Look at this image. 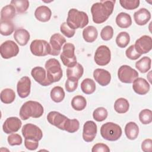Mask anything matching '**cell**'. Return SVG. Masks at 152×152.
I'll use <instances>...</instances> for the list:
<instances>
[{"mask_svg": "<svg viewBox=\"0 0 152 152\" xmlns=\"http://www.w3.org/2000/svg\"><path fill=\"white\" fill-rule=\"evenodd\" d=\"M115 1H100L94 3L91 7L93 21L96 24L106 21L113 12Z\"/></svg>", "mask_w": 152, "mask_h": 152, "instance_id": "obj_1", "label": "cell"}, {"mask_svg": "<svg viewBox=\"0 0 152 152\" xmlns=\"http://www.w3.org/2000/svg\"><path fill=\"white\" fill-rule=\"evenodd\" d=\"M44 112L43 106L36 101L25 102L20 109V116L23 120H27L30 117L38 118L42 116Z\"/></svg>", "mask_w": 152, "mask_h": 152, "instance_id": "obj_2", "label": "cell"}, {"mask_svg": "<svg viewBox=\"0 0 152 152\" xmlns=\"http://www.w3.org/2000/svg\"><path fill=\"white\" fill-rule=\"evenodd\" d=\"M66 23L69 27L74 30L83 28L88 24V17L86 12L72 8L68 12Z\"/></svg>", "mask_w": 152, "mask_h": 152, "instance_id": "obj_3", "label": "cell"}, {"mask_svg": "<svg viewBox=\"0 0 152 152\" xmlns=\"http://www.w3.org/2000/svg\"><path fill=\"white\" fill-rule=\"evenodd\" d=\"M48 80L52 84L59 81L62 77V70L59 62L55 58L48 59L45 65Z\"/></svg>", "mask_w": 152, "mask_h": 152, "instance_id": "obj_4", "label": "cell"}, {"mask_svg": "<svg viewBox=\"0 0 152 152\" xmlns=\"http://www.w3.org/2000/svg\"><path fill=\"white\" fill-rule=\"evenodd\" d=\"M100 134L104 139L110 141H115L121 137L122 129L116 124L106 122L101 126Z\"/></svg>", "mask_w": 152, "mask_h": 152, "instance_id": "obj_5", "label": "cell"}, {"mask_svg": "<svg viewBox=\"0 0 152 152\" xmlns=\"http://www.w3.org/2000/svg\"><path fill=\"white\" fill-rule=\"evenodd\" d=\"M75 46L71 43H66L63 48L60 58L63 64L68 67L72 66L76 64L77 58L75 55Z\"/></svg>", "mask_w": 152, "mask_h": 152, "instance_id": "obj_6", "label": "cell"}, {"mask_svg": "<svg viewBox=\"0 0 152 152\" xmlns=\"http://www.w3.org/2000/svg\"><path fill=\"white\" fill-rule=\"evenodd\" d=\"M30 49L31 53L37 56H44L50 55V44L45 40L36 39L31 42Z\"/></svg>", "mask_w": 152, "mask_h": 152, "instance_id": "obj_7", "label": "cell"}, {"mask_svg": "<svg viewBox=\"0 0 152 152\" xmlns=\"http://www.w3.org/2000/svg\"><path fill=\"white\" fill-rule=\"evenodd\" d=\"M138 72L131 66L124 65L120 66L118 71V77L119 80L124 83H132L137 78H138Z\"/></svg>", "mask_w": 152, "mask_h": 152, "instance_id": "obj_8", "label": "cell"}, {"mask_svg": "<svg viewBox=\"0 0 152 152\" xmlns=\"http://www.w3.org/2000/svg\"><path fill=\"white\" fill-rule=\"evenodd\" d=\"M22 134L25 139L39 141L43 137L42 130L33 124H27L23 126Z\"/></svg>", "mask_w": 152, "mask_h": 152, "instance_id": "obj_9", "label": "cell"}, {"mask_svg": "<svg viewBox=\"0 0 152 152\" xmlns=\"http://www.w3.org/2000/svg\"><path fill=\"white\" fill-rule=\"evenodd\" d=\"M111 59V52L109 48L105 45H101L96 49L94 60L96 64L100 66L107 65Z\"/></svg>", "mask_w": 152, "mask_h": 152, "instance_id": "obj_10", "label": "cell"}, {"mask_svg": "<svg viewBox=\"0 0 152 152\" xmlns=\"http://www.w3.org/2000/svg\"><path fill=\"white\" fill-rule=\"evenodd\" d=\"M19 48L12 40H7L0 46V53L2 58L10 59L18 55Z\"/></svg>", "mask_w": 152, "mask_h": 152, "instance_id": "obj_11", "label": "cell"}, {"mask_svg": "<svg viewBox=\"0 0 152 152\" xmlns=\"http://www.w3.org/2000/svg\"><path fill=\"white\" fill-rule=\"evenodd\" d=\"M136 51L142 55L149 52L152 48L151 37L147 35H144L138 39L134 45Z\"/></svg>", "mask_w": 152, "mask_h": 152, "instance_id": "obj_12", "label": "cell"}, {"mask_svg": "<svg viewBox=\"0 0 152 152\" xmlns=\"http://www.w3.org/2000/svg\"><path fill=\"white\" fill-rule=\"evenodd\" d=\"M66 42L65 38L59 33H55L50 38V55L53 56H58L61 50L62 46Z\"/></svg>", "mask_w": 152, "mask_h": 152, "instance_id": "obj_13", "label": "cell"}, {"mask_svg": "<svg viewBox=\"0 0 152 152\" xmlns=\"http://www.w3.org/2000/svg\"><path fill=\"white\" fill-rule=\"evenodd\" d=\"M68 118L56 111L50 112L47 115V120L49 124L61 130H64V125Z\"/></svg>", "mask_w": 152, "mask_h": 152, "instance_id": "obj_14", "label": "cell"}, {"mask_svg": "<svg viewBox=\"0 0 152 152\" xmlns=\"http://www.w3.org/2000/svg\"><path fill=\"white\" fill-rule=\"evenodd\" d=\"M97 125L92 121H88L83 125V138L86 142H91L97 134Z\"/></svg>", "mask_w": 152, "mask_h": 152, "instance_id": "obj_15", "label": "cell"}, {"mask_svg": "<svg viewBox=\"0 0 152 152\" xmlns=\"http://www.w3.org/2000/svg\"><path fill=\"white\" fill-rule=\"evenodd\" d=\"M22 125L21 120L17 117L8 118L4 122L2 129L3 131L8 134L17 132Z\"/></svg>", "mask_w": 152, "mask_h": 152, "instance_id": "obj_16", "label": "cell"}, {"mask_svg": "<svg viewBox=\"0 0 152 152\" xmlns=\"http://www.w3.org/2000/svg\"><path fill=\"white\" fill-rule=\"evenodd\" d=\"M31 80L27 76L23 77L18 81L17 85V91L18 96L21 98H26L30 93Z\"/></svg>", "mask_w": 152, "mask_h": 152, "instance_id": "obj_17", "label": "cell"}, {"mask_svg": "<svg viewBox=\"0 0 152 152\" xmlns=\"http://www.w3.org/2000/svg\"><path fill=\"white\" fill-rule=\"evenodd\" d=\"M31 75L34 80L43 86H48L52 83L48 80L45 69L41 66H36L31 69Z\"/></svg>", "mask_w": 152, "mask_h": 152, "instance_id": "obj_18", "label": "cell"}, {"mask_svg": "<svg viewBox=\"0 0 152 152\" xmlns=\"http://www.w3.org/2000/svg\"><path fill=\"white\" fill-rule=\"evenodd\" d=\"M93 77L100 86L108 85L111 80V75L109 71L102 68H97L93 72Z\"/></svg>", "mask_w": 152, "mask_h": 152, "instance_id": "obj_19", "label": "cell"}, {"mask_svg": "<svg viewBox=\"0 0 152 152\" xmlns=\"http://www.w3.org/2000/svg\"><path fill=\"white\" fill-rule=\"evenodd\" d=\"M132 83L133 90L138 94L144 95L150 90V86L149 83L143 78L138 77Z\"/></svg>", "mask_w": 152, "mask_h": 152, "instance_id": "obj_20", "label": "cell"}, {"mask_svg": "<svg viewBox=\"0 0 152 152\" xmlns=\"http://www.w3.org/2000/svg\"><path fill=\"white\" fill-rule=\"evenodd\" d=\"M134 18L135 23L139 26L146 24L151 18V14L146 8H140L134 14Z\"/></svg>", "mask_w": 152, "mask_h": 152, "instance_id": "obj_21", "label": "cell"}, {"mask_svg": "<svg viewBox=\"0 0 152 152\" xmlns=\"http://www.w3.org/2000/svg\"><path fill=\"white\" fill-rule=\"evenodd\" d=\"M52 11L50 9L45 5L38 7L34 12V16L36 19L41 22H47L51 17Z\"/></svg>", "mask_w": 152, "mask_h": 152, "instance_id": "obj_22", "label": "cell"}, {"mask_svg": "<svg viewBox=\"0 0 152 152\" xmlns=\"http://www.w3.org/2000/svg\"><path fill=\"white\" fill-rule=\"evenodd\" d=\"M83 73L84 68L79 63H77L72 66L68 67L66 69L67 78L78 80L82 77Z\"/></svg>", "mask_w": 152, "mask_h": 152, "instance_id": "obj_23", "label": "cell"}, {"mask_svg": "<svg viewBox=\"0 0 152 152\" xmlns=\"http://www.w3.org/2000/svg\"><path fill=\"white\" fill-rule=\"evenodd\" d=\"M30 33L24 28H18L14 33V38L20 46H25L30 40Z\"/></svg>", "mask_w": 152, "mask_h": 152, "instance_id": "obj_24", "label": "cell"}, {"mask_svg": "<svg viewBox=\"0 0 152 152\" xmlns=\"http://www.w3.org/2000/svg\"><path fill=\"white\" fill-rule=\"evenodd\" d=\"M98 36V31L96 28L93 26H89L83 29V37L84 40L88 43L94 42Z\"/></svg>", "mask_w": 152, "mask_h": 152, "instance_id": "obj_25", "label": "cell"}, {"mask_svg": "<svg viewBox=\"0 0 152 152\" xmlns=\"http://www.w3.org/2000/svg\"><path fill=\"white\" fill-rule=\"evenodd\" d=\"M125 133L128 139L131 140H135L139 134L138 126L134 122L127 123L125 127Z\"/></svg>", "mask_w": 152, "mask_h": 152, "instance_id": "obj_26", "label": "cell"}, {"mask_svg": "<svg viewBox=\"0 0 152 152\" xmlns=\"http://www.w3.org/2000/svg\"><path fill=\"white\" fill-rule=\"evenodd\" d=\"M116 23L121 28H128L132 24V19L129 14L122 12L116 16Z\"/></svg>", "mask_w": 152, "mask_h": 152, "instance_id": "obj_27", "label": "cell"}, {"mask_svg": "<svg viewBox=\"0 0 152 152\" xmlns=\"http://www.w3.org/2000/svg\"><path fill=\"white\" fill-rule=\"evenodd\" d=\"M129 108L128 101L124 98H119L115 102L114 109L118 113H125Z\"/></svg>", "mask_w": 152, "mask_h": 152, "instance_id": "obj_28", "label": "cell"}, {"mask_svg": "<svg viewBox=\"0 0 152 152\" xmlns=\"http://www.w3.org/2000/svg\"><path fill=\"white\" fill-rule=\"evenodd\" d=\"M151 59L148 56H144L136 62L135 68L141 73H145L151 68Z\"/></svg>", "mask_w": 152, "mask_h": 152, "instance_id": "obj_29", "label": "cell"}, {"mask_svg": "<svg viewBox=\"0 0 152 152\" xmlns=\"http://www.w3.org/2000/svg\"><path fill=\"white\" fill-rule=\"evenodd\" d=\"M15 8L11 4L4 7L1 11V21L11 20L15 15Z\"/></svg>", "mask_w": 152, "mask_h": 152, "instance_id": "obj_30", "label": "cell"}, {"mask_svg": "<svg viewBox=\"0 0 152 152\" xmlns=\"http://www.w3.org/2000/svg\"><path fill=\"white\" fill-rule=\"evenodd\" d=\"M14 31V26L11 20H1L0 33L3 36H9Z\"/></svg>", "mask_w": 152, "mask_h": 152, "instance_id": "obj_31", "label": "cell"}, {"mask_svg": "<svg viewBox=\"0 0 152 152\" xmlns=\"http://www.w3.org/2000/svg\"><path fill=\"white\" fill-rule=\"evenodd\" d=\"M82 91L86 94H90L94 92L96 90L95 82L90 78L84 79L81 83Z\"/></svg>", "mask_w": 152, "mask_h": 152, "instance_id": "obj_32", "label": "cell"}, {"mask_svg": "<svg viewBox=\"0 0 152 152\" xmlns=\"http://www.w3.org/2000/svg\"><path fill=\"white\" fill-rule=\"evenodd\" d=\"M1 100L5 104H10L13 102L15 99V94L11 88H5L1 92Z\"/></svg>", "mask_w": 152, "mask_h": 152, "instance_id": "obj_33", "label": "cell"}, {"mask_svg": "<svg viewBox=\"0 0 152 152\" xmlns=\"http://www.w3.org/2000/svg\"><path fill=\"white\" fill-rule=\"evenodd\" d=\"M87 105V102L84 97L78 95L74 96L71 100V106L72 108L77 111H81L85 109Z\"/></svg>", "mask_w": 152, "mask_h": 152, "instance_id": "obj_34", "label": "cell"}, {"mask_svg": "<svg viewBox=\"0 0 152 152\" xmlns=\"http://www.w3.org/2000/svg\"><path fill=\"white\" fill-rule=\"evenodd\" d=\"M50 95V98L53 102L59 103L64 100L65 94L64 89L61 87L55 86L52 89Z\"/></svg>", "mask_w": 152, "mask_h": 152, "instance_id": "obj_35", "label": "cell"}, {"mask_svg": "<svg viewBox=\"0 0 152 152\" xmlns=\"http://www.w3.org/2000/svg\"><path fill=\"white\" fill-rule=\"evenodd\" d=\"M130 42L129 34L126 31L119 33L116 38V43L121 48H124L127 46Z\"/></svg>", "mask_w": 152, "mask_h": 152, "instance_id": "obj_36", "label": "cell"}, {"mask_svg": "<svg viewBox=\"0 0 152 152\" xmlns=\"http://www.w3.org/2000/svg\"><path fill=\"white\" fill-rule=\"evenodd\" d=\"M11 4L18 13L25 12L29 7V2L27 0H12L11 1Z\"/></svg>", "mask_w": 152, "mask_h": 152, "instance_id": "obj_37", "label": "cell"}, {"mask_svg": "<svg viewBox=\"0 0 152 152\" xmlns=\"http://www.w3.org/2000/svg\"><path fill=\"white\" fill-rule=\"evenodd\" d=\"M79 128L80 122L76 119H69L68 118L64 125V130L69 133L75 132L78 130Z\"/></svg>", "mask_w": 152, "mask_h": 152, "instance_id": "obj_38", "label": "cell"}, {"mask_svg": "<svg viewBox=\"0 0 152 152\" xmlns=\"http://www.w3.org/2000/svg\"><path fill=\"white\" fill-rule=\"evenodd\" d=\"M107 111L103 107H100L96 109L93 113V117L94 119L97 122L103 121L107 117Z\"/></svg>", "mask_w": 152, "mask_h": 152, "instance_id": "obj_39", "label": "cell"}, {"mask_svg": "<svg viewBox=\"0 0 152 152\" xmlns=\"http://www.w3.org/2000/svg\"><path fill=\"white\" fill-rule=\"evenodd\" d=\"M140 122L144 125L149 124L152 122V112L150 109H145L142 110L139 113Z\"/></svg>", "mask_w": 152, "mask_h": 152, "instance_id": "obj_40", "label": "cell"}, {"mask_svg": "<svg viewBox=\"0 0 152 152\" xmlns=\"http://www.w3.org/2000/svg\"><path fill=\"white\" fill-rule=\"evenodd\" d=\"M139 0H120L119 3L122 7L128 10L136 9L140 5Z\"/></svg>", "mask_w": 152, "mask_h": 152, "instance_id": "obj_41", "label": "cell"}, {"mask_svg": "<svg viewBox=\"0 0 152 152\" xmlns=\"http://www.w3.org/2000/svg\"><path fill=\"white\" fill-rule=\"evenodd\" d=\"M113 36V29L110 26H106L103 27L100 32L101 38L105 41L110 40Z\"/></svg>", "mask_w": 152, "mask_h": 152, "instance_id": "obj_42", "label": "cell"}, {"mask_svg": "<svg viewBox=\"0 0 152 152\" xmlns=\"http://www.w3.org/2000/svg\"><path fill=\"white\" fill-rule=\"evenodd\" d=\"M60 31L66 37L71 38L73 37L75 34V30L71 28L68 26L66 22L62 23L60 26Z\"/></svg>", "mask_w": 152, "mask_h": 152, "instance_id": "obj_43", "label": "cell"}, {"mask_svg": "<svg viewBox=\"0 0 152 152\" xmlns=\"http://www.w3.org/2000/svg\"><path fill=\"white\" fill-rule=\"evenodd\" d=\"M8 144L11 145H21L23 141L21 137L18 134H12L8 137L7 138Z\"/></svg>", "mask_w": 152, "mask_h": 152, "instance_id": "obj_44", "label": "cell"}, {"mask_svg": "<svg viewBox=\"0 0 152 152\" xmlns=\"http://www.w3.org/2000/svg\"><path fill=\"white\" fill-rule=\"evenodd\" d=\"M125 55L128 58L131 60H136L138 58H140L141 55L138 53L134 47V45H131L125 51Z\"/></svg>", "mask_w": 152, "mask_h": 152, "instance_id": "obj_45", "label": "cell"}, {"mask_svg": "<svg viewBox=\"0 0 152 152\" xmlns=\"http://www.w3.org/2000/svg\"><path fill=\"white\" fill-rule=\"evenodd\" d=\"M78 80L67 78L65 84V89L68 92H73L77 89L78 87Z\"/></svg>", "mask_w": 152, "mask_h": 152, "instance_id": "obj_46", "label": "cell"}, {"mask_svg": "<svg viewBox=\"0 0 152 152\" xmlns=\"http://www.w3.org/2000/svg\"><path fill=\"white\" fill-rule=\"evenodd\" d=\"M92 152H109L110 149L108 146L103 143H97L93 145L92 149Z\"/></svg>", "mask_w": 152, "mask_h": 152, "instance_id": "obj_47", "label": "cell"}, {"mask_svg": "<svg viewBox=\"0 0 152 152\" xmlns=\"http://www.w3.org/2000/svg\"><path fill=\"white\" fill-rule=\"evenodd\" d=\"M24 145H25V147L27 150H35L38 147L39 141L25 139L24 140Z\"/></svg>", "mask_w": 152, "mask_h": 152, "instance_id": "obj_48", "label": "cell"}, {"mask_svg": "<svg viewBox=\"0 0 152 152\" xmlns=\"http://www.w3.org/2000/svg\"><path fill=\"white\" fill-rule=\"evenodd\" d=\"M141 149L144 152H151L152 140L150 138L144 140L141 143Z\"/></svg>", "mask_w": 152, "mask_h": 152, "instance_id": "obj_49", "label": "cell"}]
</instances>
